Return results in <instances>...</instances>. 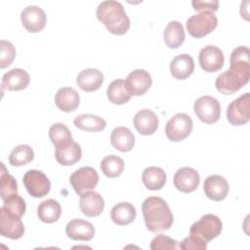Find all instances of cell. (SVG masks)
I'll return each mask as SVG.
<instances>
[{
  "label": "cell",
  "mask_w": 250,
  "mask_h": 250,
  "mask_svg": "<svg viewBox=\"0 0 250 250\" xmlns=\"http://www.w3.org/2000/svg\"><path fill=\"white\" fill-rule=\"evenodd\" d=\"M229 68L248 83L250 77V52L246 46L236 47L230 54Z\"/></svg>",
  "instance_id": "obj_10"
},
{
  "label": "cell",
  "mask_w": 250,
  "mask_h": 250,
  "mask_svg": "<svg viewBox=\"0 0 250 250\" xmlns=\"http://www.w3.org/2000/svg\"><path fill=\"white\" fill-rule=\"evenodd\" d=\"M185 30L180 21H172L168 22L163 32V39L167 47L171 49H177L185 41Z\"/></svg>",
  "instance_id": "obj_29"
},
{
  "label": "cell",
  "mask_w": 250,
  "mask_h": 250,
  "mask_svg": "<svg viewBox=\"0 0 250 250\" xmlns=\"http://www.w3.org/2000/svg\"><path fill=\"white\" fill-rule=\"evenodd\" d=\"M191 5L195 11H217L219 8L218 1H196L193 0Z\"/></svg>",
  "instance_id": "obj_41"
},
{
  "label": "cell",
  "mask_w": 250,
  "mask_h": 250,
  "mask_svg": "<svg viewBox=\"0 0 250 250\" xmlns=\"http://www.w3.org/2000/svg\"><path fill=\"white\" fill-rule=\"evenodd\" d=\"M218 24L216 15L211 11H202L188 19V32L194 38H202L211 33Z\"/></svg>",
  "instance_id": "obj_3"
},
{
  "label": "cell",
  "mask_w": 250,
  "mask_h": 250,
  "mask_svg": "<svg viewBox=\"0 0 250 250\" xmlns=\"http://www.w3.org/2000/svg\"><path fill=\"white\" fill-rule=\"evenodd\" d=\"M106 96L109 102L114 104H124L128 103L132 97L123 79L113 80L107 87Z\"/></svg>",
  "instance_id": "obj_31"
},
{
  "label": "cell",
  "mask_w": 250,
  "mask_h": 250,
  "mask_svg": "<svg viewBox=\"0 0 250 250\" xmlns=\"http://www.w3.org/2000/svg\"><path fill=\"white\" fill-rule=\"evenodd\" d=\"M55 104L62 111L71 112L78 107L80 97L73 88L62 87L59 89L55 95Z\"/></svg>",
  "instance_id": "obj_25"
},
{
  "label": "cell",
  "mask_w": 250,
  "mask_h": 250,
  "mask_svg": "<svg viewBox=\"0 0 250 250\" xmlns=\"http://www.w3.org/2000/svg\"><path fill=\"white\" fill-rule=\"evenodd\" d=\"M192 119L186 113H177L166 123L165 134L172 142H181L188 138L192 131Z\"/></svg>",
  "instance_id": "obj_5"
},
{
  "label": "cell",
  "mask_w": 250,
  "mask_h": 250,
  "mask_svg": "<svg viewBox=\"0 0 250 250\" xmlns=\"http://www.w3.org/2000/svg\"><path fill=\"white\" fill-rule=\"evenodd\" d=\"M205 195L214 201L225 199L229 193V184L227 180L220 175H212L206 178L203 185Z\"/></svg>",
  "instance_id": "obj_16"
},
{
  "label": "cell",
  "mask_w": 250,
  "mask_h": 250,
  "mask_svg": "<svg viewBox=\"0 0 250 250\" xmlns=\"http://www.w3.org/2000/svg\"><path fill=\"white\" fill-rule=\"evenodd\" d=\"M78 87L85 92H94L104 83V75L97 68H86L80 71L76 78Z\"/></svg>",
  "instance_id": "obj_22"
},
{
  "label": "cell",
  "mask_w": 250,
  "mask_h": 250,
  "mask_svg": "<svg viewBox=\"0 0 250 250\" xmlns=\"http://www.w3.org/2000/svg\"><path fill=\"white\" fill-rule=\"evenodd\" d=\"M146 229L151 232L165 231L172 227L174 217L167 202L158 196H149L142 204Z\"/></svg>",
  "instance_id": "obj_1"
},
{
  "label": "cell",
  "mask_w": 250,
  "mask_h": 250,
  "mask_svg": "<svg viewBox=\"0 0 250 250\" xmlns=\"http://www.w3.org/2000/svg\"><path fill=\"white\" fill-rule=\"evenodd\" d=\"M16 57V49L14 45L7 40L0 41V67L9 66Z\"/></svg>",
  "instance_id": "obj_38"
},
{
  "label": "cell",
  "mask_w": 250,
  "mask_h": 250,
  "mask_svg": "<svg viewBox=\"0 0 250 250\" xmlns=\"http://www.w3.org/2000/svg\"><path fill=\"white\" fill-rule=\"evenodd\" d=\"M110 144L115 149L121 152H128L135 146V136L127 127L119 126L112 130Z\"/></svg>",
  "instance_id": "obj_26"
},
{
  "label": "cell",
  "mask_w": 250,
  "mask_h": 250,
  "mask_svg": "<svg viewBox=\"0 0 250 250\" xmlns=\"http://www.w3.org/2000/svg\"><path fill=\"white\" fill-rule=\"evenodd\" d=\"M246 84L247 82L241 79L238 75H236L230 69L221 73L217 77L215 82L216 89L224 95H231L237 92L240 88H242Z\"/></svg>",
  "instance_id": "obj_21"
},
{
  "label": "cell",
  "mask_w": 250,
  "mask_h": 250,
  "mask_svg": "<svg viewBox=\"0 0 250 250\" xmlns=\"http://www.w3.org/2000/svg\"><path fill=\"white\" fill-rule=\"evenodd\" d=\"M74 126L87 132H99L105 128L106 122L104 118L90 113L77 115L73 120Z\"/></svg>",
  "instance_id": "obj_32"
},
{
  "label": "cell",
  "mask_w": 250,
  "mask_h": 250,
  "mask_svg": "<svg viewBox=\"0 0 250 250\" xmlns=\"http://www.w3.org/2000/svg\"><path fill=\"white\" fill-rule=\"evenodd\" d=\"M81 146L73 140L59 146H56V160L63 166H69L77 163L81 159Z\"/></svg>",
  "instance_id": "obj_20"
},
{
  "label": "cell",
  "mask_w": 250,
  "mask_h": 250,
  "mask_svg": "<svg viewBox=\"0 0 250 250\" xmlns=\"http://www.w3.org/2000/svg\"><path fill=\"white\" fill-rule=\"evenodd\" d=\"M193 110L203 123L214 124L220 119L221 104L211 96H202L194 102Z\"/></svg>",
  "instance_id": "obj_6"
},
{
  "label": "cell",
  "mask_w": 250,
  "mask_h": 250,
  "mask_svg": "<svg viewBox=\"0 0 250 250\" xmlns=\"http://www.w3.org/2000/svg\"><path fill=\"white\" fill-rule=\"evenodd\" d=\"M69 182L75 192L80 195L96 188L99 183V175L94 168L85 166L74 171L69 178Z\"/></svg>",
  "instance_id": "obj_9"
},
{
  "label": "cell",
  "mask_w": 250,
  "mask_h": 250,
  "mask_svg": "<svg viewBox=\"0 0 250 250\" xmlns=\"http://www.w3.org/2000/svg\"><path fill=\"white\" fill-rule=\"evenodd\" d=\"M65 232L66 235L73 240L89 241L95 235V228L86 220L72 219L67 223Z\"/></svg>",
  "instance_id": "obj_19"
},
{
  "label": "cell",
  "mask_w": 250,
  "mask_h": 250,
  "mask_svg": "<svg viewBox=\"0 0 250 250\" xmlns=\"http://www.w3.org/2000/svg\"><path fill=\"white\" fill-rule=\"evenodd\" d=\"M29 82V74L22 68H13L2 76V86L9 91L23 90Z\"/></svg>",
  "instance_id": "obj_24"
},
{
  "label": "cell",
  "mask_w": 250,
  "mask_h": 250,
  "mask_svg": "<svg viewBox=\"0 0 250 250\" xmlns=\"http://www.w3.org/2000/svg\"><path fill=\"white\" fill-rule=\"evenodd\" d=\"M0 233L4 237L19 239L24 233V226L20 217L8 213L0 208Z\"/></svg>",
  "instance_id": "obj_13"
},
{
  "label": "cell",
  "mask_w": 250,
  "mask_h": 250,
  "mask_svg": "<svg viewBox=\"0 0 250 250\" xmlns=\"http://www.w3.org/2000/svg\"><path fill=\"white\" fill-rule=\"evenodd\" d=\"M34 158V152L28 145L17 146L9 155V162L13 166H23L31 162Z\"/></svg>",
  "instance_id": "obj_34"
},
{
  "label": "cell",
  "mask_w": 250,
  "mask_h": 250,
  "mask_svg": "<svg viewBox=\"0 0 250 250\" xmlns=\"http://www.w3.org/2000/svg\"><path fill=\"white\" fill-rule=\"evenodd\" d=\"M79 207L81 212L87 217H97L104 211V200L100 193L88 190L80 194Z\"/></svg>",
  "instance_id": "obj_18"
},
{
  "label": "cell",
  "mask_w": 250,
  "mask_h": 250,
  "mask_svg": "<svg viewBox=\"0 0 250 250\" xmlns=\"http://www.w3.org/2000/svg\"><path fill=\"white\" fill-rule=\"evenodd\" d=\"M136 208L129 202H120L114 205L110 212L112 222L118 226L131 224L136 218Z\"/></svg>",
  "instance_id": "obj_28"
},
{
  "label": "cell",
  "mask_w": 250,
  "mask_h": 250,
  "mask_svg": "<svg viewBox=\"0 0 250 250\" xmlns=\"http://www.w3.org/2000/svg\"><path fill=\"white\" fill-rule=\"evenodd\" d=\"M158 117L151 109H141L139 110L134 118L133 124L135 129L143 136L152 135L158 127Z\"/></svg>",
  "instance_id": "obj_17"
},
{
  "label": "cell",
  "mask_w": 250,
  "mask_h": 250,
  "mask_svg": "<svg viewBox=\"0 0 250 250\" xmlns=\"http://www.w3.org/2000/svg\"><path fill=\"white\" fill-rule=\"evenodd\" d=\"M175 188L185 193L194 191L200 182L198 172L190 167H183L179 169L173 178Z\"/></svg>",
  "instance_id": "obj_14"
},
{
  "label": "cell",
  "mask_w": 250,
  "mask_h": 250,
  "mask_svg": "<svg viewBox=\"0 0 250 250\" xmlns=\"http://www.w3.org/2000/svg\"><path fill=\"white\" fill-rule=\"evenodd\" d=\"M21 21L28 32L36 33L45 27L47 18L42 8L35 5H29L21 11Z\"/></svg>",
  "instance_id": "obj_12"
},
{
  "label": "cell",
  "mask_w": 250,
  "mask_h": 250,
  "mask_svg": "<svg viewBox=\"0 0 250 250\" xmlns=\"http://www.w3.org/2000/svg\"><path fill=\"white\" fill-rule=\"evenodd\" d=\"M101 169L107 178H116L124 170V161L117 155H106L101 161Z\"/></svg>",
  "instance_id": "obj_33"
},
{
  "label": "cell",
  "mask_w": 250,
  "mask_h": 250,
  "mask_svg": "<svg viewBox=\"0 0 250 250\" xmlns=\"http://www.w3.org/2000/svg\"><path fill=\"white\" fill-rule=\"evenodd\" d=\"M18 193V185L16 179L7 172L5 164L1 163L0 171V196L4 200L8 196Z\"/></svg>",
  "instance_id": "obj_35"
},
{
  "label": "cell",
  "mask_w": 250,
  "mask_h": 250,
  "mask_svg": "<svg viewBox=\"0 0 250 250\" xmlns=\"http://www.w3.org/2000/svg\"><path fill=\"white\" fill-rule=\"evenodd\" d=\"M23 185L27 192L35 197L40 198L47 195L51 189V182L44 172L31 169L25 172L22 178Z\"/></svg>",
  "instance_id": "obj_7"
},
{
  "label": "cell",
  "mask_w": 250,
  "mask_h": 250,
  "mask_svg": "<svg viewBox=\"0 0 250 250\" xmlns=\"http://www.w3.org/2000/svg\"><path fill=\"white\" fill-rule=\"evenodd\" d=\"M227 119L233 126L244 125L250 120V94L248 92L229 104Z\"/></svg>",
  "instance_id": "obj_8"
},
{
  "label": "cell",
  "mask_w": 250,
  "mask_h": 250,
  "mask_svg": "<svg viewBox=\"0 0 250 250\" xmlns=\"http://www.w3.org/2000/svg\"><path fill=\"white\" fill-rule=\"evenodd\" d=\"M142 180L147 189L159 190L166 184L167 176L162 168L157 166H149L144 170Z\"/></svg>",
  "instance_id": "obj_27"
},
{
  "label": "cell",
  "mask_w": 250,
  "mask_h": 250,
  "mask_svg": "<svg viewBox=\"0 0 250 250\" xmlns=\"http://www.w3.org/2000/svg\"><path fill=\"white\" fill-rule=\"evenodd\" d=\"M128 91L132 96H143L151 86L152 78L145 69H135L125 80Z\"/></svg>",
  "instance_id": "obj_15"
},
{
  "label": "cell",
  "mask_w": 250,
  "mask_h": 250,
  "mask_svg": "<svg viewBox=\"0 0 250 250\" xmlns=\"http://www.w3.org/2000/svg\"><path fill=\"white\" fill-rule=\"evenodd\" d=\"M198 61L204 71L216 72L223 67L225 57L219 47L215 45H207L200 50Z\"/></svg>",
  "instance_id": "obj_11"
},
{
  "label": "cell",
  "mask_w": 250,
  "mask_h": 250,
  "mask_svg": "<svg viewBox=\"0 0 250 250\" xmlns=\"http://www.w3.org/2000/svg\"><path fill=\"white\" fill-rule=\"evenodd\" d=\"M169 67L174 78L184 80L192 74L194 70V62L189 55L180 54L171 61Z\"/></svg>",
  "instance_id": "obj_23"
},
{
  "label": "cell",
  "mask_w": 250,
  "mask_h": 250,
  "mask_svg": "<svg viewBox=\"0 0 250 250\" xmlns=\"http://www.w3.org/2000/svg\"><path fill=\"white\" fill-rule=\"evenodd\" d=\"M223 229V224L218 216L206 214L199 221L193 223L189 229V234H194L204 241L209 242L220 235Z\"/></svg>",
  "instance_id": "obj_4"
},
{
  "label": "cell",
  "mask_w": 250,
  "mask_h": 250,
  "mask_svg": "<svg viewBox=\"0 0 250 250\" xmlns=\"http://www.w3.org/2000/svg\"><path fill=\"white\" fill-rule=\"evenodd\" d=\"M49 138L55 146L72 141L70 130L63 123H55L49 129Z\"/></svg>",
  "instance_id": "obj_36"
},
{
  "label": "cell",
  "mask_w": 250,
  "mask_h": 250,
  "mask_svg": "<svg viewBox=\"0 0 250 250\" xmlns=\"http://www.w3.org/2000/svg\"><path fill=\"white\" fill-rule=\"evenodd\" d=\"M96 16L114 35H123L130 28V19L120 2L114 0L101 2L97 8Z\"/></svg>",
  "instance_id": "obj_2"
},
{
  "label": "cell",
  "mask_w": 250,
  "mask_h": 250,
  "mask_svg": "<svg viewBox=\"0 0 250 250\" xmlns=\"http://www.w3.org/2000/svg\"><path fill=\"white\" fill-rule=\"evenodd\" d=\"M150 249L151 250H171V249H180L178 241L172 239L171 237L158 234L156 235L150 242Z\"/></svg>",
  "instance_id": "obj_39"
},
{
  "label": "cell",
  "mask_w": 250,
  "mask_h": 250,
  "mask_svg": "<svg viewBox=\"0 0 250 250\" xmlns=\"http://www.w3.org/2000/svg\"><path fill=\"white\" fill-rule=\"evenodd\" d=\"M62 215V207L55 199H46L37 207V216L46 224L57 222Z\"/></svg>",
  "instance_id": "obj_30"
},
{
  "label": "cell",
  "mask_w": 250,
  "mask_h": 250,
  "mask_svg": "<svg viewBox=\"0 0 250 250\" xmlns=\"http://www.w3.org/2000/svg\"><path fill=\"white\" fill-rule=\"evenodd\" d=\"M8 213L21 218L26 210V204L24 199L18 193L12 194L3 200L2 206Z\"/></svg>",
  "instance_id": "obj_37"
},
{
  "label": "cell",
  "mask_w": 250,
  "mask_h": 250,
  "mask_svg": "<svg viewBox=\"0 0 250 250\" xmlns=\"http://www.w3.org/2000/svg\"><path fill=\"white\" fill-rule=\"evenodd\" d=\"M179 247L182 250H206L207 242L194 234H189L181 241Z\"/></svg>",
  "instance_id": "obj_40"
}]
</instances>
